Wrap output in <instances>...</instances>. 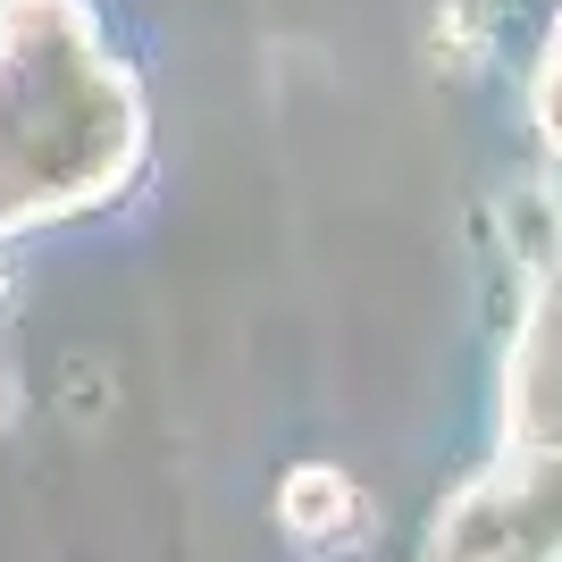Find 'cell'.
<instances>
[{"mask_svg":"<svg viewBox=\"0 0 562 562\" xmlns=\"http://www.w3.org/2000/svg\"><path fill=\"white\" fill-rule=\"evenodd\" d=\"M59 386H68V395H59V412H68L76 428H101V412H110V361H101V352H68V361H59Z\"/></svg>","mask_w":562,"mask_h":562,"instance_id":"2","label":"cell"},{"mask_svg":"<svg viewBox=\"0 0 562 562\" xmlns=\"http://www.w3.org/2000/svg\"><path fill=\"white\" fill-rule=\"evenodd\" d=\"M18 412H25V395H18V370H9V352H0V437L18 428Z\"/></svg>","mask_w":562,"mask_h":562,"instance_id":"3","label":"cell"},{"mask_svg":"<svg viewBox=\"0 0 562 562\" xmlns=\"http://www.w3.org/2000/svg\"><path fill=\"white\" fill-rule=\"evenodd\" d=\"M278 520H285V538L311 546V554H352V546L370 538L378 504H370V487H361L352 470L303 462V470L278 487Z\"/></svg>","mask_w":562,"mask_h":562,"instance_id":"1","label":"cell"}]
</instances>
